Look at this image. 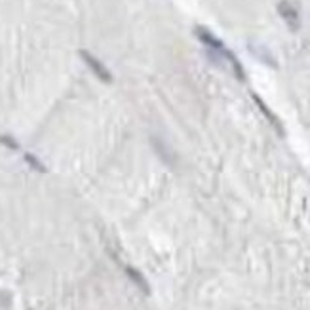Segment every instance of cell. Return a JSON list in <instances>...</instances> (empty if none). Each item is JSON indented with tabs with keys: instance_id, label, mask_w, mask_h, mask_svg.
Returning <instances> with one entry per match:
<instances>
[{
	"instance_id": "1",
	"label": "cell",
	"mask_w": 310,
	"mask_h": 310,
	"mask_svg": "<svg viewBox=\"0 0 310 310\" xmlns=\"http://www.w3.org/2000/svg\"><path fill=\"white\" fill-rule=\"evenodd\" d=\"M78 55L82 57V61L88 65V69L91 70V72H93V74H95L101 82H105V84H112V80H114V78H112V72L107 69V65L101 63V61H99L93 53L88 52V50H80Z\"/></svg>"
},
{
	"instance_id": "2",
	"label": "cell",
	"mask_w": 310,
	"mask_h": 310,
	"mask_svg": "<svg viewBox=\"0 0 310 310\" xmlns=\"http://www.w3.org/2000/svg\"><path fill=\"white\" fill-rule=\"evenodd\" d=\"M151 145H153V149L158 153V156H160L166 164H173V155L168 151V147H166V143H164V141H160L158 137L151 135Z\"/></svg>"
},
{
	"instance_id": "3",
	"label": "cell",
	"mask_w": 310,
	"mask_h": 310,
	"mask_svg": "<svg viewBox=\"0 0 310 310\" xmlns=\"http://www.w3.org/2000/svg\"><path fill=\"white\" fill-rule=\"evenodd\" d=\"M126 272H128V276L137 284V288H141V291L149 293V286H147V280L143 278V276L139 274L135 268H132V266H126Z\"/></svg>"
},
{
	"instance_id": "4",
	"label": "cell",
	"mask_w": 310,
	"mask_h": 310,
	"mask_svg": "<svg viewBox=\"0 0 310 310\" xmlns=\"http://www.w3.org/2000/svg\"><path fill=\"white\" fill-rule=\"evenodd\" d=\"M23 158H25V162H27V164H29L33 170H36V172H40V173L48 172V168H46V166L40 162V158H36L35 155H31V153H25V155H23Z\"/></svg>"
},
{
	"instance_id": "5",
	"label": "cell",
	"mask_w": 310,
	"mask_h": 310,
	"mask_svg": "<svg viewBox=\"0 0 310 310\" xmlns=\"http://www.w3.org/2000/svg\"><path fill=\"white\" fill-rule=\"evenodd\" d=\"M196 35H198V38H200L202 42H206L207 46H211V48H223V46H221V42H219L217 38H213V36L207 33L206 29H196Z\"/></svg>"
},
{
	"instance_id": "6",
	"label": "cell",
	"mask_w": 310,
	"mask_h": 310,
	"mask_svg": "<svg viewBox=\"0 0 310 310\" xmlns=\"http://www.w3.org/2000/svg\"><path fill=\"white\" fill-rule=\"evenodd\" d=\"M280 12H282V16H286V18H288V21L291 23L293 27H297V21H295V19H297V14L293 12L291 8H288V4H286V2L280 6Z\"/></svg>"
},
{
	"instance_id": "7",
	"label": "cell",
	"mask_w": 310,
	"mask_h": 310,
	"mask_svg": "<svg viewBox=\"0 0 310 310\" xmlns=\"http://www.w3.org/2000/svg\"><path fill=\"white\" fill-rule=\"evenodd\" d=\"M0 145L8 147V149H12V151H18L19 149L18 141L12 137V135H4V133H0Z\"/></svg>"
}]
</instances>
